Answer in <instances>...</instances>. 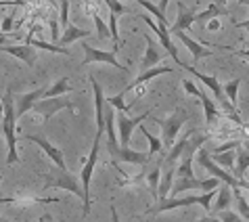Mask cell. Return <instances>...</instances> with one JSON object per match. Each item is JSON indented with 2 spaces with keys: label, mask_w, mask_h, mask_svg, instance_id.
I'll return each instance as SVG.
<instances>
[{
  "label": "cell",
  "mask_w": 249,
  "mask_h": 222,
  "mask_svg": "<svg viewBox=\"0 0 249 222\" xmlns=\"http://www.w3.org/2000/svg\"><path fill=\"white\" fill-rule=\"evenodd\" d=\"M111 222H122L120 216H117V210H115L113 205H111Z\"/></svg>",
  "instance_id": "50"
},
{
  "label": "cell",
  "mask_w": 249,
  "mask_h": 222,
  "mask_svg": "<svg viewBox=\"0 0 249 222\" xmlns=\"http://www.w3.org/2000/svg\"><path fill=\"white\" fill-rule=\"evenodd\" d=\"M73 103L71 99H67V96H42V99L36 101V105L32 107V111H36V113H40L44 117V122H48L54 113H59V111L63 109H71Z\"/></svg>",
  "instance_id": "9"
},
{
  "label": "cell",
  "mask_w": 249,
  "mask_h": 222,
  "mask_svg": "<svg viewBox=\"0 0 249 222\" xmlns=\"http://www.w3.org/2000/svg\"><path fill=\"white\" fill-rule=\"evenodd\" d=\"M189 120V113H186L184 109H176L174 113L170 117H165V120H155L159 126H161V143L165 149H170L172 145L176 143V136L180 132V128L186 124Z\"/></svg>",
  "instance_id": "7"
},
{
  "label": "cell",
  "mask_w": 249,
  "mask_h": 222,
  "mask_svg": "<svg viewBox=\"0 0 249 222\" xmlns=\"http://www.w3.org/2000/svg\"><path fill=\"white\" fill-rule=\"evenodd\" d=\"M17 115H15V96H13L11 90H6L4 99H2V134L6 138V147H9V157H6V164H15L19 159L17 153Z\"/></svg>",
  "instance_id": "1"
},
{
  "label": "cell",
  "mask_w": 249,
  "mask_h": 222,
  "mask_svg": "<svg viewBox=\"0 0 249 222\" xmlns=\"http://www.w3.org/2000/svg\"><path fill=\"white\" fill-rule=\"evenodd\" d=\"M241 55V57H243L245 61H247V63H249V42H247V48H245V51L243 53H239Z\"/></svg>",
  "instance_id": "51"
},
{
  "label": "cell",
  "mask_w": 249,
  "mask_h": 222,
  "mask_svg": "<svg viewBox=\"0 0 249 222\" xmlns=\"http://www.w3.org/2000/svg\"><path fill=\"white\" fill-rule=\"evenodd\" d=\"M218 27H220V21H218V19H212L210 25H207V30H210V32H216Z\"/></svg>",
  "instance_id": "46"
},
{
  "label": "cell",
  "mask_w": 249,
  "mask_h": 222,
  "mask_svg": "<svg viewBox=\"0 0 249 222\" xmlns=\"http://www.w3.org/2000/svg\"><path fill=\"white\" fill-rule=\"evenodd\" d=\"M13 19H15V15H13V13H9V15L2 19V32H4V34H9V32L13 30Z\"/></svg>",
  "instance_id": "45"
},
{
  "label": "cell",
  "mask_w": 249,
  "mask_h": 222,
  "mask_svg": "<svg viewBox=\"0 0 249 222\" xmlns=\"http://www.w3.org/2000/svg\"><path fill=\"white\" fill-rule=\"evenodd\" d=\"M105 132H107V149L109 153L115 155L120 145H117V136H115V113L113 111H107L105 113Z\"/></svg>",
  "instance_id": "28"
},
{
  "label": "cell",
  "mask_w": 249,
  "mask_h": 222,
  "mask_svg": "<svg viewBox=\"0 0 249 222\" xmlns=\"http://www.w3.org/2000/svg\"><path fill=\"white\" fill-rule=\"evenodd\" d=\"M174 174H176V170H172V168H168V170L161 172V178H159V186H157V201L170 197L172 185H174Z\"/></svg>",
  "instance_id": "29"
},
{
  "label": "cell",
  "mask_w": 249,
  "mask_h": 222,
  "mask_svg": "<svg viewBox=\"0 0 249 222\" xmlns=\"http://www.w3.org/2000/svg\"><path fill=\"white\" fill-rule=\"evenodd\" d=\"M147 117H151V111H144V113L136 115V117H128L126 113H122V111H120V115H115V128L120 130L122 147H130V136H132V132L147 120Z\"/></svg>",
  "instance_id": "11"
},
{
  "label": "cell",
  "mask_w": 249,
  "mask_h": 222,
  "mask_svg": "<svg viewBox=\"0 0 249 222\" xmlns=\"http://www.w3.org/2000/svg\"><path fill=\"white\" fill-rule=\"evenodd\" d=\"M234 23V27H241V30H249V19H245V21H232Z\"/></svg>",
  "instance_id": "47"
},
{
  "label": "cell",
  "mask_w": 249,
  "mask_h": 222,
  "mask_svg": "<svg viewBox=\"0 0 249 222\" xmlns=\"http://www.w3.org/2000/svg\"><path fill=\"white\" fill-rule=\"evenodd\" d=\"M25 44H32L34 48H40V51H48V53H59V55H69V51L65 46H59L54 42H44V40H32V36H27Z\"/></svg>",
  "instance_id": "32"
},
{
  "label": "cell",
  "mask_w": 249,
  "mask_h": 222,
  "mask_svg": "<svg viewBox=\"0 0 249 222\" xmlns=\"http://www.w3.org/2000/svg\"><path fill=\"white\" fill-rule=\"evenodd\" d=\"M195 159H197V164L201 166L205 172H210L212 176H216L220 183H224V185H228V186H232V189L249 191V180H239L234 174H228V172L222 168V166H218L216 162H213L212 153H207L203 147H199V151L195 153Z\"/></svg>",
  "instance_id": "5"
},
{
  "label": "cell",
  "mask_w": 249,
  "mask_h": 222,
  "mask_svg": "<svg viewBox=\"0 0 249 222\" xmlns=\"http://www.w3.org/2000/svg\"><path fill=\"white\" fill-rule=\"evenodd\" d=\"M13 2H15L17 6H25V4H27V2H25V0H13Z\"/></svg>",
  "instance_id": "52"
},
{
  "label": "cell",
  "mask_w": 249,
  "mask_h": 222,
  "mask_svg": "<svg viewBox=\"0 0 249 222\" xmlns=\"http://www.w3.org/2000/svg\"><path fill=\"white\" fill-rule=\"evenodd\" d=\"M82 51H84V55H86L84 65H88V63H107V65L117 67V69H120V72H124V74H128V67L122 65L120 61L115 59V53H113V51H109V53L96 51V48H92L90 44H86V42H82Z\"/></svg>",
  "instance_id": "14"
},
{
  "label": "cell",
  "mask_w": 249,
  "mask_h": 222,
  "mask_svg": "<svg viewBox=\"0 0 249 222\" xmlns=\"http://www.w3.org/2000/svg\"><path fill=\"white\" fill-rule=\"evenodd\" d=\"M138 128H141V132H142V134H144V138H147V141H149V153H151V155H155V153H159V151H161V147H163L161 138H157V136H153V134H151V132H149V130H147V128H144V126H142V124H141V126H138Z\"/></svg>",
  "instance_id": "38"
},
{
  "label": "cell",
  "mask_w": 249,
  "mask_h": 222,
  "mask_svg": "<svg viewBox=\"0 0 249 222\" xmlns=\"http://www.w3.org/2000/svg\"><path fill=\"white\" fill-rule=\"evenodd\" d=\"M216 216L222 220V222H247L243 216H239V212L234 214V212H231V210H222V212H218Z\"/></svg>",
  "instance_id": "44"
},
{
  "label": "cell",
  "mask_w": 249,
  "mask_h": 222,
  "mask_svg": "<svg viewBox=\"0 0 249 222\" xmlns=\"http://www.w3.org/2000/svg\"><path fill=\"white\" fill-rule=\"evenodd\" d=\"M182 69H186L189 74H193L195 78L201 82L203 86H207L213 92V96L218 99V103H220V109H222V113H226L228 117H231L232 122H237V124H243L241 122V115H239V111H237V107H232V103L226 99V94H224V88H222V84L218 82V78L216 75H205V74H201V72H197L195 67H191V65H186V63H182Z\"/></svg>",
  "instance_id": "4"
},
{
  "label": "cell",
  "mask_w": 249,
  "mask_h": 222,
  "mask_svg": "<svg viewBox=\"0 0 249 222\" xmlns=\"http://www.w3.org/2000/svg\"><path fill=\"white\" fill-rule=\"evenodd\" d=\"M42 96H44V88H36V90H32V92L19 94L15 99V115H17V120L19 117H23L25 113H30L32 107L36 105V101L42 99Z\"/></svg>",
  "instance_id": "18"
},
{
  "label": "cell",
  "mask_w": 249,
  "mask_h": 222,
  "mask_svg": "<svg viewBox=\"0 0 249 222\" xmlns=\"http://www.w3.org/2000/svg\"><path fill=\"white\" fill-rule=\"evenodd\" d=\"M113 157H117L120 162L132 164V166H147L151 159H153V155H151L149 151H132L130 147H120Z\"/></svg>",
  "instance_id": "21"
},
{
  "label": "cell",
  "mask_w": 249,
  "mask_h": 222,
  "mask_svg": "<svg viewBox=\"0 0 249 222\" xmlns=\"http://www.w3.org/2000/svg\"><path fill=\"white\" fill-rule=\"evenodd\" d=\"M142 21L149 25V30L157 36V40L161 42V46L170 53V57L174 59V63L182 67V61H180V57H178V48H176V44H174V40H170V32H168L170 27H168V25H159L155 19H153V17H149V15H142Z\"/></svg>",
  "instance_id": "12"
},
{
  "label": "cell",
  "mask_w": 249,
  "mask_h": 222,
  "mask_svg": "<svg viewBox=\"0 0 249 222\" xmlns=\"http://www.w3.org/2000/svg\"><path fill=\"white\" fill-rule=\"evenodd\" d=\"M92 21H94V25H96V34H99L101 40H105V38L111 36V34H109V25L103 23V17L99 15V13H92Z\"/></svg>",
  "instance_id": "41"
},
{
  "label": "cell",
  "mask_w": 249,
  "mask_h": 222,
  "mask_svg": "<svg viewBox=\"0 0 249 222\" xmlns=\"http://www.w3.org/2000/svg\"><path fill=\"white\" fill-rule=\"evenodd\" d=\"M216 2H218V4H226V2H228V0H216Z\"/></svg>",
  "instance_id": "55"
},
{
  "label": "cell",
  "mask_w": 249,
  "mask_h": 222,
  "mask_svg": "<svg viewBox=\"0 0 249 222\" xmlns=\"http://www.w3.org/2000/svg\"><path fill=\"white\" fill-rule=\"evenodd\" d=\"M159 178H161V164H155L153 168L147 172V183H149V189H151V195H153V199H157Z\"/></svg>",
  "instance_id": "35"
},
{
  "label": "cell",
  "mask_w": 249,
  "mask_h": 222,
  "mask_svg": "<svg viewBox=\"0 0 249 222\" xmlns=\"http://www.w3.org/2000/svg\"><path fill=\"white\" fill-rule=\"evenodd\" d=\"M239 4H243V6H249V0H239Z\"/></svg>",
  "instance_id": "53"
},
{
  "label": "cell",
  "mask_w": 249,
  "mask_h": 222,
  "mask_svg": "<svg viewBox=\"0 0 249 222\" xmlns=\"http://www.w3.org/2000/svg\"><path fill=\"white\" fill-rule=\"evenodd\" d=\"M124 96H126V92H124V90H120V94H115V96H109L107 99V103L111 107H115V109H120L122 113H128L130 111V107L132 105H126V103H124Z\"/></svg>",
  "instance_id": "40"
},
{
  "label": "cell",
  "mask_w": 249,
  "mask_h": 222,
  "mask_svg": "<svg viewBox=\"0 0 249 222\" xmlns=\"http://www.w3.org/2000/svg\"><path fill=\"white\" fill-rule=\"evenodd\" d=\"M0 51L6 53V55H13V57H17L19 61H23L27 67H34L38 61V53L36 48L32 44H0Z\"/></svg>",
  "instance_id": "16"
},
{
  "label": "cell",
  "mask_w": 249,
  "mask_h": 222,
  "mask_svg": "<svg viewBox=\"0 0 249 222\" xmlns=\"http://www.w3.org/2000/svg\"><path fill=\"white\" fill-rule=\"evenodd\" d=\"M234 155L237 151L234 149H228V151H222V153H213V162L218 166H224V168H234Z\"/></svg>",
  "instance_id": "37"
},
{
  "label": "cell",
  "mask_w": 249,
  "mask_h": 222,
  "mask_svg": "<svg viewBox=\"0 0 249 222\" xmlns=\"http://www.w3.org/2000/svg\"><path fill=\"white\" fill-rule=\"evenodd\" d=\"M216 189L213 191H207L205 195H186V197H168V199H161L157 205L149 207L144 212V216H155V214H163V212H170V210H176V207H189V205H203L207 212L212 210V201L216 197Z\"/></svg>",
  "instance_id": "3"
},
{
  "label": "cell",
  "mask_w": 249,
  "mask_h": 222,
  "mask_svg": "<svg viewBox=\"0 0 249 222\" xmlns=\"http://www.w3.org/2000/svg\"><path fill=\"white\" fill-rule=\"evenodd\" d=\"M103 2L109 6V13H115V15H130V13H132L126 4H122L120 0H103Z\"/></svg>",
  "instance_id": "42"
},
{
  "label": "cell",
  "mask_w": 249,
  "mask_h": 222,
  "mask_svg": "<svg viewBox=\"0 0 249 222\" xmlns=\"http://www.w3.org/2000/svg\"><path fill=\"white\" fill-rule=\"evenodd\" d=\"M40 222H46V216H44V218H42V220H40Z\"/></svg>",
  "instance_id": "57"
},
{
  "label": "cell",
  "mask_w": 249,
  "mask_h": 222,
  "mask_svg": "<svg viewBox=\"0 0 249 222\" xmlns=\"http://www.w3.org/2000/svg\"><path fill=\"white\" fill-rule=\"evenodd\" d=\"M86 38H88V30H80V27H75V25L69 23V25L65 27V32L59 36L57 44L67 48L71 42H78V40H86Z\"/></svg>",
  "instance_id": "27"
},
{
  "label": "cell",
  "mask_w": 249,
  "mask_h": 222,
  "mask_svg": "<svg viewBox=\"0 0 249 222\" xmlns=\"http://www.w3.org/2000/svg\"><path fill=\"white\" fill-rule=\"evenodd\" d=\"M195 132V130H189L186 134H182L178 141L172 145L170 147V151H168V155H165L163 159H161V166H163V170H168V168H172V170H176V164H178V159H180V155H182V151H184V147H186V143H189V138H191V134Z\"/></svg>",
  "instance_id": "17"
},
{
  "label": "cell",
  "mask_w": 249,
  "mask_h": 222,
  "mask_svg": "<svg viewBox=\"0 0 249 222\" xmlns=\"http://www.w3.org/2000/svg\"><path fill=\"white\" fill-rule=\"evenodd\" d=\"M59 23L63 25V30L69 25V0H61L59 4Z\"/></svg>",
  "instance_id": "43"
},
{
  "label": "cell",
  "mask_w": 249,
  "mask_h": 222,
  "mask_svg": "<svg viewBox=\"0 0 249 222\" xmlns=\"http://www.w3.org/2000/svg\"><path fill=\"white\" fill-rule=\"evenodd\" d=\"M168 4H170V0H161V2L157 4V9H159V11H161L163 15H165V9H168Z\"/></svg>",
  "instance_id": "48"
},
{
  "label": "cell",
  "mask_w": 249,
  "mask_h": 222,
  "mask_svg": "<svg viewBox=\"0 0 249 222\" xmlns=\"http://www.w3.org/2000/svg\"><path fill=\"white\" fill-rule=\"evenodd\" d=\"M69 90H71V84H69L67 78H59L51 88H44V96L48 99V96H63L67 94Z\"/></svg>",
  "instance_id": "33"
},
{
  "label": "cell",
  "mask_w": 249,
  "mask_h": 222,
  "mask_svg": "<svg viewBox=\"0 0 249 222\" xmlns=\"http://www.w3.org/2000/svg\"><path fill=\"white\" fill-rule=\"evenodd\" d=\"M144 40H147V51H144L142 63H141L142 72H144V69H151V67H155V65L159 63V61H161V51H159V48H157L155 40L151 38V36H144Z\"/></svg>",
  "instance_id": "26"
},
{
  "label": "cell",
  "mask_w": 249,
  "mask_h": 222,
  "mask_svg": "<svg viewBox=\"0 0 249 222\" xmlns=\"http://www.w3.org/2000/svg\"><path fill=\"white\" fill-rule=\"evenodd\" d=\"M207 141V136L205 134H199V132H193L191 138H189V143H186V147L182 151V155L180 159H178V164H176V174L178 178H191V176H195V172H193V159H195V153L199 151V147H203Z\"/></svg>",
  "instance_id": "6"
},
{
  "label": "cell",
  "mask_w": 249,
  "mask_h": 222,
  "mask_svg": "<svg viewBox=\"0 0 249 222\" xmlns=\"http://www.w3.org/2000/svg\"><path fill=\"white\" fill-rule=\"evenodd\" d=\"M174 36L180 40L186 48H189V53L193 55V59H195V61H201L205 57H213V51H210L205 44L197 42V40H193L191 36H186V32H174Z\"/></svg>",
  "instance_id": "19"
},
{
  "label": "cell",
  "mask_w": 249,
  "mask_h": 222,
  "mask_svg": "<svg viewBox=\"0 0 249 222\" xmlns=\"http://www.w3.org/2000/svg\"><path fill=\"white\" fill-rule=\"evenodd\" d=\"M195 222H222L218 216H207V218H201V220H195Z\"/></svg>",
  "instance_id": "49"
},
{
  "label": "cell",
  "mask_w": 249,
  "mask_h": 222,
  "mask_svg": "<svg viewBox=\"0 0 249 222\" xmlns=\"http://www.w3.org/2000/svg\"><path fill=\"white\" fill-rule=\"evenodd\" d=\"M243 147H245V149L249 151V141H243Z\"/></svg>",
  "instance_id": "54"
},
{
  "label": "cell",
  "mask_w": 249,
  "mask_h": 222,
  "mask_svg": "<svg viewBox=\"0 0 249 222\" xmlns=\"http://www.w3.org/2000/svg\"><path fill=\"white\" fill-rule=\"evenodd\" d=\"M226 15H231V11L226 9V4H218L216 0L213 2L207 4V9L201 11V13H197L195 15V23H207V21H212V19H220V17H226Z\"/></svg>",
  "instance_id": "24"
},
{
  "label": "cell",
  "mask_w": 249,
  "mask_h": 222,
  "mask_svg": "<svg viewBox=\"0 0 249 222\" xmlns=\"http://www.w3.org/2000/svg\"><path fill=\"white\" fill-rule=\"evenodd\" d=\"M218 193H216V197H213L212 201V210H210V216H216L218 212H222V210H228V205H231V201H232V186H228V185H220L218 186Z\"/></svg>",
  "instance_id": "23"
},
{
  "label": "cell",
  "mask_w": 249,
  "mask_h": 222,
  "mask_svg": "<svg viewBox=\"0 0 249 222\" xmlns=\"http://www.w3.org/2000/svg\"><path fill=\"white\" fill-rule=\"evenodd\" d=\"M232 199H234V204H237V212H239V216H243L247 222H249V201L243 197V189H232Z\"/></svg>",
  "instance_id": "36"
},
{
  "label": "cell",
  "mask_w": 249,
  "mask_h": 222,
  "mask_svg": "<svg viewBox=\"0 0 249 222\" xmlns=\"http://www.w3.org/2000/svg\"><path fill=\"white\" fill-rule=\"evenodd\" d=\"M163 74H174V69H172V67H168V65H159V67L155 65V67H151V69H144V72H142L141 75H136L132 84L124 88V92H128V90H132V88H136V86L144 84V82H149V80L157 78V75H163Z\"/></svg>",
  "instance_id": "25"
},
{
  "label": "cell",
  "mask_w": 249,
  "mask_h": 222,
  "mask_svg": "<svg viewBox=\"0 0 249 222\" xmlns=\"http://www.w3.org/2000/svg\"><path fill=\"white\" fill-rule=\"evenodd\" d=\"M0 204H59L57 197H4Z\"/></svg>",
  "instance_id": "31"
},
{
  "label": "cell",
  "mask_w": 249,
  "mask_h": 222,
  "mask_svg": "<svg viewBox=\"0 0 249 222\" xmlns=\"http://www.w3.org/2000/svg\"><path fill=\"white\" fill-rule=\"evenodd\" d=\"M247 168H249V151L245 147H237V155H234V176L239 180H245Z\"/></svg>",
  "instance_id": "30"
},
{
  "label": "cell",
  "mask_w": 249,
  "mask_h": 222,
  "mask_svg": "<svg viewBox=\"0 0 249 222\" xmlns=\"http://www.w3.org/2000/svg\"><path fill=\"white\" fill-rule=\"evenodd\" d=\"M239 86H241V78L237 80H231L228 84H224V94H226V99L232 103V105H237V94H239Z\"/></svg>",
  "instance_id": "39"
},
{
  "label": "cell",
  "mask_w": 249,
  "mask_h": 222,
  "mask_svg": "<svg viewBox=\"0 0 249 222\" xmlns=\"http://www.w3.org/2000/svg\"><path fill=\"white\" fill-rule=\"evenodd\" d=\"M136 4H138V6H142L144 11H149L151 15H153V19H155V21H157L159 25H168V27H170V23L165 21V15H163V13L157 9V6H155L153 2H151V0H136Z\"/></svg>",
  "instance_id": "34"
},
{
  "label": "cell",
  "mask_w": 249,
  "mask_h": 222,
  "mask_svg": "<svg viewBox=\"0 0 249 222\" xmlns=\"http://www.w3.org/2000/svg\"><path fill=\"white\" fill-rule=\"evenodd\" d=\"M51 189H63V191L73 193L75 197H80L82 201H84V216L90 214V204L86 201L84 189H82L80 178L75 174H69L67 170L57 168V166H54L53 172H48V174H46V183H44V191H51Z\"/></svg>",
  "instance_id": "2"
},
{
  "label": "cell",
  "mask_w": 249,
  "mask_h": 222,
  "mask_svg": "<svg viewBox=\"0 0 249 222\" xmlns=\"http://www.w3.org/2000/svg\"><path fill=\"white\" fill-rule=\"evenodd\" d=\"M101 134L94 136V143H92V149L90 153H88V159L84 164V168L80 172V185L82 189H84V195H86V201L90 204V178H92V172H94V166L99 162V151H101Z\"/></svg>",
  "instance_id": "13"
},
{
  "label": "cell",
  "mask_w": 249,
  "mask_h": 222,
  "mask_svg": "<svg viewBox=\"0 0 249 222\" xmlns=\"http://www.w3.org/2000/svg\"><path fill=\"white\" fill-rule=\"evenodd\" d=\"M25 138H27L30 143L38 145V147L42 149L48 157H51V162H53L54 166H57V168L67 170V164H65V159H63V153H61V149H57L53 143H48L42 134H25Z\"/></svg>",
  "instance_id": "15"
},
{
  "label": "cell",
  "mask_w": 249,
  "mask_h": 222,
  "mask_svg": "<svg viewBox=\"0 0 249 222\" xmlns=\"http://www.w3.org/2000/svg\"><path fill=\"white\" fill-rule=\"evenodd\" d=\"M182 88H184L189 94H195L197 99L203 103V113H205V122H207V126H212V124L216 122L220 115H222V109L213 105V101H212L210 96H207V94H205L203 90L199 88L193 80H182Z\"/></svg>",
  "instance_id": "10"
},
{
  "label": "cell",
  "mask_w": 249,
  "mask_h": 222,
  "mask_svg": "<svg viewBox=\"0 0 249 222\" xmlns=\"http://www.w3.org/2000/svg\"><path fill=\"white\" fill-rule=\"evenodd\" d=\"M0 222H6V220H4V218H2V216H0Z\"/></svg>",
  "instance_id": "56"
},
{
  "label": "cell",
  "mask_w": 249,
  "mask_h": 222,
  "mask_svg": "<svg viewBox=\"0 0 249 222\" xmlns=\"http://www.w3.org/2000/svg\"><path fill=\"white\" fill-rule=\"evenodd\" d=\"M195 15H197V9L195 6H186L182 2H178V17H176V23L170 27V32H184V30H191V25L195 23Z\"/></svg>",
  "instance_id": "22"
},
{
  "label": "cell",
  "mask_w": 249,
  "mask_h": 222,
  "mask_svg": "<svg viewBox=\"0 0 249 222\" xmlns=\"http://www.w3.org/2000/svg\"><path fill=\"white\" fill-rule=\"evenodd\" d=\"M222 185L216 176H212V178H203V180H199L195 176H191V178H178L174 185H172V191L170 193H174V195H180V193H186V191H213V189H218V186Z\"/></svg>",
  "instance_id": "8"
},
{
  "label": "cell",
  "mask_w": 249,
  "mask_h": 222,
  "mask_svg": "<svg viewBox=\"0 0 249 222\" xmlns=\"http://www.w3.org/2000/svg\"><path fill=\"white\" fill-rule=\"evenodd\" d=\"M90 84L94 90V113H96V134L105 132V113H103V105H105V99H103V86L96 82L94 75H90Z\"/></svg>",
  "instance_id": "20"
}]
</instances>
